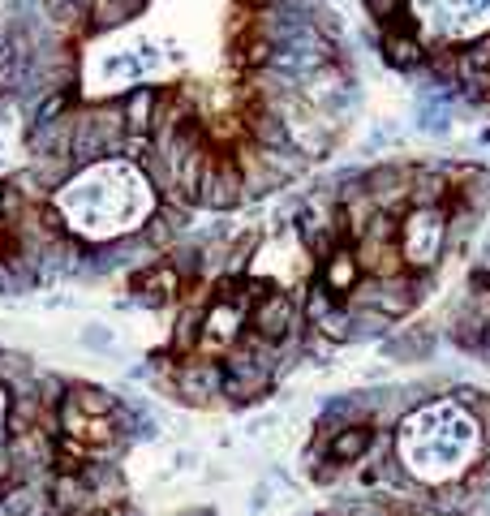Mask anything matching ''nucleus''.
<instances>
[{"mask_svg": "<svg viewBox=\"0 0 490 516\" xmlns=\"http://www.w3.org/2000/svg\"><path fill=\"white\" fill-rule=\"evenodd\" d=\"M400 323H392L383 310H353V344H366V340H374V344H383L387 336L396 332Z\"/></svg>", "mask_w": 490, "mask_h": 516, "instance_id": "2eb2a0df", "label": "nucleus"}, {"mask_svg": "<svg viewBox=\"0 0 490 516\" xmlns=\"http://www.w3.org/2000/svg\"><path fill=\"white\" fill-rule=\"evenodd\" d=\"M194 465H198V452H190V448H181L172 456V469H194Z\"/></svg>", "mask_w": 490, "mask_h": 516, "instance_id": "aec40b11", "label": "nucleus"}, {"mask_svg": "<svg viewBox=\"0 0 490 516\" xmlns=\"http://www.w3.org/2000/svg\"><path fill=\"white\" fill-rule=\"evenodd\" d=\"M448 400L452 405L465 413V418H473L478 426H490V392L486 387H478V383H452V392H448Z\"/></svg>", "mask_w": 490, "mask_h": 516, "instance_id": "4468645a", "label": "nucleus"}, {"mask_svg": "<svg viewBox=\"0 0 490 516\" xmlns=\"http://www.w3.org/2000/svg\"><path fill=\"white\" fill-rule=\"evenodd\" d=\"M271 504H276V482L271 478H263V482H254V491H250V516H263V512H271Z\"/></svg>", "mask_w": 490, "mask_h": 516, "instance_id": "6ab92c4d", "label": "nucleus"}, {"mask_svg": "<svg viewBox=\"0 0 490 516\" xmlns=\"http://www.w3.org/2000/svg\"><path fill=\"white\" fill-rule=\"evenodd\" d=\"M65 400L74 405L78 413H86V418H112L117 413L121 400L108 392V387H95V383H69Z\"/></svg>", "mask_w": 490, "mask_h": 516, "instance_id": "ddd939ff", "label": "nucleus"}, {"mask_svg": "<svg viewBox=\"0 0 490 516\" xmlns=\"http://www.w3.org/2000/svg\"><path fill=\"white\" fill-rule=\"evenodd\" d=\"M435 349H439V332H435L430 323L396 327V332L379 344V353H383V357H392V362H413V366L430 362V357H435Z\"/></svg>", "mask_w": 490, "mask_h": 516, "instance_id": "6e6552de", "label": "nucleus"}, {"mask_svg": "<svg viewBox=\"0 0 490 516\" xmlns=\"http://www.w3.org/2000/svg\"><path fill=\"white\" fill-rule=\"evenodd\" d=\"M82 344L86 349H95V353H112L117 349V336H112V327H104V323H86L82 327Z\"/></svg>", "mask_w": 490, "mask_h": 516, "instance_id": "a211bd4d", "label": "nucleus"}, {"mask_svg": "<svg viewBox=\"0 0 490 516\" xmlns=\"http://www.w3.org/2000/svg\"><path fill=\"white\" fill-rule=\"evenodd\" d=\"M478 508H482V499L473 495L460 478L426 486V516H473Z\"/></svg>", "mask_w": 490, "mask_h": 516, "instance_id": "9d476101", "label": "nucleus"}, {"mask_svg": "<svg viewBox=\"0 0 490 516\" xmlns=\"http://www.w3.org/2000/svg\"><path fill=\"white\" fill-rule=\"evenodd\" d=\"M405 5H409V0H362L366 18L379 26V31H383V26H392V22L405 18Z\"/></svg>", "mask_w": 490, "mask_h": 516, "instance_id": "f3484780", "label": "nucleus"}, {"mask_svg": "<svg viewBox=\"0 0 490 516\" xmlns=\"http://www.w3.org/2000/svg\"><path fill=\"white\" fill-rule=\"evenodd\" d=\"M181 289H185V280L172 271V263L164 254L155 258V263H142V267L129 271V293H134L138 306L164 310L172 301H181Z\"/></svg>", "mask_w": 490, "mask_h": 516, "instance_id": "423d86ee", "label": "nucleus"}, {"mask_svg": "<svg viewBox=\"0 0 490 516\" xmlns=\"http://www.w3.org/2000/svg\"><path fill=\"white\" fill-rule=\"evenodd\" d=\"M52 211L61 215L74 241H125L151 224V215L160 211V194L138 164L108 155V160L82 164L52 194Z\"/></svg>", "mask_w": 490, "mask_h": 516, "instance_id": "f257e3e1", "label": "nucleus"}, {"mask_svg": "<svg viewBox=\"0 0 490 516\" xmlns=\"http://www.w3.org/2000/svg\"><path fill=\"white\" fill-rule=\"evenodd\" d=\"M448 203L409 207L400 215V254H405L409 271H435L443 263V250H448V211H452Z\"/></svg>", "mask_w": 490, "mask_h": 516, "instance_id": "f03ea898", "label": "nucleus"}, {"mask_svg": "<svg viewBox=\"0 0 490 516\" xmlns=\"http://www.w3.org/2000/svg\"><path fill=\"white\" fill-rule=\"evenodd\" d=\"M379 52H383V61L400 69V74H417V69L426 65V43L422 35H417V22L413 18H400L392 26H383V35H379Z\"/></svg>", "mask_w": 490, "mask_h": 516, "instance_id": "0eeeda50", "label": "nucleus"}, {"mask_svg": "<svg viewBox=\"0 0 490 516\" xmlns=\"http://www.w3.org/2000/svg\"><path fill=\"white\" fill-rule=\"evenodd\" d=\"M245 203V181L233 160V151H211L203 168V185H198V207L203 211H237Z\"/></svg>", "mask_w": 490, "mask_h": 516, "instance_id": "39448f33", "label": "nucleus"}, {"mask_svg": "<svg viewBox=\"0 0 490 516\" xmlns=\"http://www.w3.org/2000/svg\"><path fill=\"white\" fill-rule=\"evenodd\" d=\"M5 151H9V138H5V134H0V160H5Z\"/></svg>", "mask_w": 490, "mask_h": 516, "instance_id": "412c9836", "label": "nucleus"}, {"mask_svg": "<svg viewBox=\"0 0 490 516\" xmlns=\"http://www.w3.org/2000/svg\"><path fill=\"white\" fill-rule=\"evenodd\" d=\"M172 400H181V405H194V409H215L224 405V362L220 357H181L177 362V375L168 383Z\"/></svg>", "mask_w": 490, "mask_h": 516, "instance_id": "7ed1b4c3", "label": "nucleus"}, {"mask_svg": "<svg viewBox=\"0 0 490 516\" xmlns=\"http://www.w3.org/2000/svg\"><path fill=\"white\" fill-rule=\"evenodd\" d=\"M374 448V426L370 422H353V426H340L336 435L327 439V461H336L344 469L362 465Z\"/></svg>", "mask_w": 490, "mask_h": 516, "instance_id": "9b49d317", "label": "nucleus"}, {"mask_svg": "<svg viewBox=\"0 0 490 516\" xmlns=\"http://www.w3.org/2000/svg\"><path fill=\"white\" fill-rule=\"evenodd\" d=\"M155 99H160V86H134L125 99H121V117H125V134H151V121H155Z\"/></svg>", "mask_w": 490, "mask_h": 516, "instance_id": "f8f14e48", "label": "nucleus"}, {"mask_svg": "<svg viewBox=\"0 0 490 516\" xmlns=\"http://www.w3.org/2000/svg\"><path fill=\"white\" fill-rule=\"evenodd\" d=\"M314 332H319L327 344H336V349H344V344H353V310L340 301V306L331 310L327 319H323L319 327H314Z\"/></svg>", "mask_w": 490, "mask_h": 516, "instance_id": "dca6fc26", "label": "nucleus"}, {"mask_svg": "<svg viewBox=\"0 0 490 516\" xmlns=\"http://www.w3.org/2000/svg\"><path fill=\"white\" fill-rule=\"evenodd\" d=\"M245 327H250L254 336H263L267 344H284V340H293V336L306 332V323H301V306H297V297L288 289H276L271 297L254 301Z\"/></svg>", "mask_w": 490, "mask_h": 516, "instance_id": "20e7f679", "label": "nucleus"}, {"mask_svg": "<svg viewBox=\"0 0 490 516\" xmlns=\"http://www.w3.org/2000/svg\"><path fill=\"white\" fill-rule=\"evenodd\" d=\"M314 276H319L327 284V293L331 297H349L357 289V280H362V263H357V254L353 246H340V250H331L319 267H314Z\"/></svg>", "mask_w": 490, "mask_h": 516, "instance_id": "1a4fd4ad", "label": "nucleus"}]
</instances>
